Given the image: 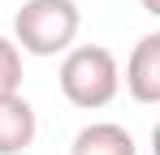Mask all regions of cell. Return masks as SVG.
<instances>
[{
  "mask_svg": "<svg viewBox=\"0 0 160 155\" xmlns=\"http://www.w3.org/2000/svg\"><path fill=\"white\" fill-rule=\"evenodd\" d=\"M82 13L74 0H22V9L13 13V43L18 52L30 56H61L74 48L78 39Z\"/></svg>",
  "mask_w": 160,
  "mask_h": 155,
  "instance_id": "obj_2",
  "label": "cell"
},
{
  "mask_svg": "<svg viewBox=\"0 0 160 155\" xmlns=\"http://www.w3.org/2000/svg\"><path fill=\"white\" fill-rule=\"evenodd\" d=\"M61 95L82 108V112H100L117 99L121 91V65L104 43H74L69 52H61Z\"/></svg>",
  "mask_w": 160,
  "mask_h": 155,
  "instance_id": "obj_1",
  "label": "cell"
},
{
  "mask_svg": "<svg viewBox=\"0 0 160 155\" xmlns=\"http://www.w3.org/2000/svg\"><path fill=\"white\" fill-rule=\"evenodd\" d=\"M143 4V13H152V17H160V0H138Z\"/></svg>",
  "mask_w": 160,
  "mask_h": 155,
  "instance_id": "obj_7",
  "label": "cell"
},
{
  "mask_svg": "<svg viewBox=\"0 0 160 155\" xmlns=\"http://www.w3.org/2000/svg\"><path fill=\"white\" fill-rule=\"evenodd\" d=\"M126 91L134 103H160V35H143L126 60Z\"/></svg>",
  "mask_w": 160,
  "mask_h": 155,
  "instance_id": "obj_3",
  "label": "cell"
},
{
  "mask_svg": "<svg viewBox=\"0 0 160 155\" xmlns=\"http://www.w3.org/2000/svg\"><path fill=\"white\" fill-rule=\"evenodd\" d=\"M69 155H138V142L117 121H91V125H82L74 134Z\"/></svg>",
  "mask_w": 160,
  "mask_h": 155,
  "instance_id": "obj_5",
  "label": "cell"
},
{
  "mask_svg": "<svg viewBox=\"0 0 160 155\" xmlns=\"http://www.w3.org/2000/svg\"><path fill=\"white\" fill-rule=\"evenodd\" d=\"M22 52L9 35H0V99L9 95H22Z\"/></svg>",
  "mask_w": 160,
  "mask_h": 155,
  "instance_id": "obj_6",
  "label": "cell"
},
{
  "mask_svg": "<svg viewBox=\"0 0 160 155\" xmlns=\"http://www.w3.org/2000/svg\"><path fill=\"white\" fill-rule=\"evenodd\" d=\"M35 134H39V116H35L30 99H22V95L0 99V155H22V151H30Z\"/></svg>",
  "mask_w": 160,
  "mask_h": 155,
  "instance_id": "obj_4",
  "label": "cell"
}]
</instances>
